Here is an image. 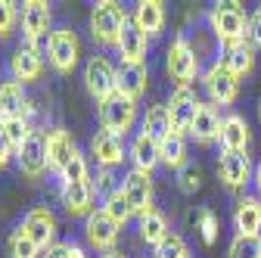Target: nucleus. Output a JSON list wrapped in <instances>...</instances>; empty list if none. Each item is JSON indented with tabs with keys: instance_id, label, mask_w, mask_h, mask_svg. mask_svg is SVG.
Instances as JSON below:
<instances>
[{
	"instance_id": "1",
	"label": "nucleus",
	"mask_w": 261,
	"mask_h": 258,
	"mask_svg": "<svg viewBox=\"0 0 261 258\" xmlns=\"http://www.w3.org/2000/svg\"><path fill=\"white\" fill-rule=\"evenodd\" d=\"M208 28H212V35L221 41V47H230V44L246 41L249 16L243 13L240 4H215L208 10Z\"/></svg>"
},
{
	"instance_id": "2",
	"label": "nucleus",
	"mask_w": 261,
	"mask_h": 258,
	"mask_svg": "<svg viewBox=\"0 0 261 258\" xmlns=\"http://www.w3.org/2000/svg\"><path fill=\"white\" fill-rule=\"evenodd\" d=\"M127 22L130 19H127V13L118 4L100 0V4H93V13H90V35H93V41L100 47H115Z\"/></svg>"
},
{
	"instance_id": "3",
	"label": "nucleus",
	"mask_w": 261,
	"mask_h": 258,
	"mask_svg": "<svg viewBox=\"0 0 261 258\" xmlns=\"http://www.w3.org/2000/svg\"><path fill=\"white\" fill-rule=\"evenodd\" d=\"M165 69H168V78L177 87H193L196 75H199V56H196V50H193L187 35H177L171 41L168 56H165Z\"/></svg>"
},
{
	"instance_id": "4",
	"label": "nucleus",
	"mask_w": 261,
	"mask_h": 258,
	"mask_svg": "<svg viewBox=\"0 0 261 258\" xmlns=\"http://www.w3.org/2000/svg\"><path fill=\"white\" fill-rule=\"evenodd\" d=\"M81 59V41L72 28H56L47 44V62L56 75H72Z\"/></svg>"
},
{
	"instance_id": "5",
	"label": "nucleus",
	"mask_w": 261,
	"mask_h": 258,
	"mask_svg": "<svg viewBox=\"0 0 261 258\" xmlns=\"http://www.w3.org/2000/svg\"><path fill=\"white\" fill-rule=\"evenodd\" d=\"M50 25H53V13H50V4L44 0H28L22 7V35H25V44L28 47H38L47 53V44H50Z\"/></svg>"
},
{
	"instance_id": "6",
	"label": "nucleus",
	"mask_w": 261,
	"mask_h": 258,
	"mask_svg": "<svg viewBox=\"0 0 261 258\" xmlns=\"http://www.w3.org/2000/svg\"><path fill=\"white\" fill-rule=\"evenodd\" d=\"M84 87H87V93L93 96L96 103H103V100H109L112 93H118V69L109 62V56L96 53V56L87 59V66H84Z\"/></svg>"
},
{
	"instance_id": "7",
	"label": "nucleus",
	"mask_w": 261,
	"mask_h": 258,
	"mask_svg": "<svg viewBox=\"0 0 261 258\" xmlns=\"http://www.w3.org/2000/svg\"><path fill=\"white\" fill-rule=\"evenodd\" d=\"M100 124H103V131L124 137L137 124V100H130L124 93H112L109 100L100 103Z\"/></svg>"
},
{
	"instance_id": "8",
	"label": "nucleus",
	"mask_w": 261,
	"mask_h": 258,
	"mask_svg": "<svg viewBox=\"0 0 261 258\" xmlns=\"http://www.w3.org/2000/svg\"><path fill=\"white\" fill-rule=\"evenodd\" d=\"M121 196L130 209V215L134 218H143L146 212H152V174L146 171H137V168H130L121 180Z\"/></svg>"
},
{
	"instance_id": "9",
	"label": "nucleus",
	"mask_w": 261,
	"mask_h": 258,
	"mask_svg": "<svg viewBox=\"0 0 261 258\" xmlns=\"http://www.w3.org/2000/svg\"><path fill=\"white\" fill-rule=\"evenodd\" d=\"M16 162L25 180H41L47 165V131H31V137L22 143V149L16 152Z\"/></svg>"
},
{
	"instance_id": "10",
	"label": "nucleus",
	"mask_w": 261,
	"mask_h": 258,
	"mask_svg": "<svg viewBox=\"0 0 261 258\" xmlns=\"http://www.w3.org/2000/svg\"><path fill=\"white\" fill-rule=\"evenodd\" d=\"M202 87H205L208 100L215 106H230V103H237V96H240V81L227 72L218 59L202 72Z\"/></svg>"
},
{
	"instance_id": "11",
	"label": "nucleus",
	"mask_w": 261,
	"mask_h": 258,
	"mask_svg": "<svg viewBox=\"0 0 261 258\" xmlns=\"http://www.w3.org/2000/svg\"><path fill=\"white\" fill-rule=\"evenodd\" d=\"M118 234L121 227L103 212V209H96L93 215L84 218V240L90 249L96 252H115V243H118Z\"/></svg>"
},
{
	"instance_id": "12",
	"label": "nucleus",
	"mask_w": 261,
	"mask_h": 258,
	"mask_svg": "<svg viewBox=\"0 0 261 258\" xmlns=\"http://www.w3.org/2000/svg\"><path fill=\"white\" fill-rule=\"evenodd\" d=\"M59 196H62V205H65V215L69 218H87L96 212L93 180H62Z\"/></svg>"
},
{
	"instance_id": "13",
	"label": "nucleus",
	"mask_w": 261,
	"mask_h": 258,
	"mask_svg": "<svg viewBox=\"0 0 261 258\" xmlns=\"http://www.w3.org/2000/svg\"><path fill=\"white\" fill-rule=\"evenodd\" d=\"M255 165L249 152H221L218 159V177L227 190H246V184H252Z\"/></svg>"
},
{
	"instance_id": "14",
	"label": "nucleus",
	"mask_w": 261,
	"mask_h": 258,
	"mask_svg": "<svg viewBox=\"0 0 261 258\" xmlns=\"http://www.w3.org/2000/svg\"><path fill=\"white\" fill-rule=\"evenodd\" d=\"M199 103H202V100L196 96L193 87H174L171 103H168V112H171V131H174V134H190Z\"/></svg>"
},
{
	"instance_id": "15",
	"label": "nucleus",
	"mask_w": 261,
	"mask_h": 258,
	"mask_svg": "<svg viewBox=\"0 0 261 258\" xmlns=\"http://www.w3.org/2000/svg\"><path fill=\"white\" fill-rule=\"evenodd\" d=\"M31 112H35V106H31L28 93H25V84L19 81H0V121H10V118H25L31 121Z\"/></svg>"
},
{
	"instance_id": "16",
	"label": "nucleus",
	"mask_w": 261,
	"mask_h": 258,
	"mask_svg": "<svg viewBox=\"0 0 261 258\" xmlns=\"http://www.w3.org/2000/svg\"><path fill=\"white\" fill-rule=\"evenodd\" d=\"M90 156H93V162L100 165V168H115L121 165L124 159H127V149H124V137L112 134V131H96L90 137Z\"/></svg>"
},
{
	"instance_id": "17",
	"label": "nucleus",
	"mask_w": 261,
	"mask_h": 258,
	"mask_svg": "<svg viewBox=\"0 0 261 258\" xmlns=\"http://www.w3.org/2000/svg\"><path fill=\"white\" fill-rule=\"evenodd\" d=\"M22 227L28 230V237L35 240L44 252L56 243V215H53L47 205H35V209H28V215L22 218Z\"/></svg>"
},
{
	"instance_id": "18",
	"label": "nucleus",
	"mask_w": 261,
	"mask_h": 258,
	"mask_svg": "<svg viewBox=\"0 0 261 258\" xmlns=\"http://www.w3.org/2000/svg\"><path fill=\"white\" fill-rule=\"evenodd\" d=\"M41 72H44V50L22 44V47L10 56V75H13V81L31 84V81L41 78Z\"/></svg>"
},
{
	"instance_id": "19",
	"label": "nucleus",
	"mask_w": 261,
	"mask_h": 258,
	"mask_svg": "<svg viewBox=\"0 0 261 258\" xmlns=\"http://www.w3.org/2000/svg\"><path fill=\"white\" fill-rule=\"evenodd\" d=\"M221 109L215 103H199V109H196V118H193V127H190V137L199 143V146H212L218 143L221 137Z\"/></svg>"
},
{
	"instance_id": "20",
	"label": "nucleus",
	"mask_w": 261,
	"mask_h": 258,
	"mask_svg": "<svg viewBox=\"0 0 261 258\" xmlns=\"http://www.w3.org/2000/svg\"><path fill=\"white\" fill-rule=\"evenodd\" d=\"M249 140H252V131H249V121L240 115V112H230V115H224L221 121V149L224 152H246L249 149Z\"/></svg>"
},
{
	"instance_id": "21",
	"label": "nucleus",
	"mask_w": 261,
	"mask_h": 258,
	"mask_svg": "<svg viewBox=\"0 0 261 258\" xmlns=\"http://www.w3.org/2000/svg\"><path fill=\"white\" fill-rule=\"evenodd\" d=\"M121 62H134V66H146V53H149V38L143 35V31L134 25V22H127L124 31H121V38L115 44Z\"/></svg>"
},
{
	"instance_id": "22",
	"label": "nucleus",
	"mask_w": 261,
	"mask_h": 258,
	"mask_svg": "<svg viewBox=\"0 0 261 258\" xmlns=\"http://www.w3.org/2000/svg\"><path fill=\"white\" fill-rule=\"evenodd\" d=\"M75 140H72V134L65 131V127H53V131H47V165H50V171H56V174H62L65 171V165H69V159L75 156Z\"/></svg>"
},
{
	"instance_id": "23",
	"label": "nucleus",
	"mask_w": 261,
	"mask_h": 258,
	"mask_svg": "<svg viewBox=\"0 0 261 258\" xmlns=\"http://www.w3.org/2000/svg\"><path fill=\"white\" fill-rule=\"evenodd\" d=\"M218 62L240 81V78L252 75V69H255V47H252L249 41H240V44H230V47H221V59H218Z\"/></svg>"
},
{
	"instance_id": "24",
	"label": "nucleus",
	"mask_w": 261,
	"mask_h": 258,
	"mask_svg": "<svg viewBox=\"0 0 261 258\" xmlns=\"http://www.w3.org/2000/svg\"><path fill=\"white\" fill-rule=\"evenodd\" d=\"M130 22H134L149 41L159 38L162 31H165V4H162V0H140V4L134 7Z\"/></svg>"
},
{
	"instance_id": "25",
	"label": "nucleus",
	"mask_w": 261,
	"mask_h": 258,
	"mask_svg": "<svg viewBox=\"0 0 261 258\" xmlns=\"http://www.w3.org/2000/svg\"><path fill=\"white\" fill-rule=\"evenodd\" d=\"M237 237H261V196H243L233 209Z\"/></svg>"
},
{
	"instance_id": "26",
	"label": "nucleus",
	"mask_w": 261,
	"mask_h": 258,
	"mask_svg": "<svg viewBox=\"0 0 261 258\" xmlns=\"http://www.w3.org/2000/svg\"><path fill=\"white\" fill-rule=\"evenodd\" d=\"M127 159L134 162V168L137 171H146V174H152V168L155 165H162V152H159V143L149 137V134H137L134 140H130V146H127Z\"/></svg>"
},
{
	"instance_id": "27",
	"label": "nucleus",
	"mask_w": 261,
	"mask_h": 258,
	"mask_svg": "<svg viewBox=\"0 0 261 258\" xmlns=\"http://www.w3.org/2000/svg\"><path fill=\"white\" fill-rule=\"evenodd\" d=\"M146 84H149L146 66H134V62H121L118 66V93L130 96V100H140L146 93Z\"/></svg>"
},
{
	"instance_id": "28",
	"label": "nucleus",
	"mask_w": 261,
	"mask_h": 258,
	"mask_svg": "<svg viewBox=\"0 0 261 258\" xmlns=\"http://www.w3.org/2000/svg\"><path fill=\"white\" fill-rule=\"evenodd\" d=\"M137 230H140V240L143 243H149L152 249L165 240L168 234H171V227H168V218L162 215L159 209H152V212H146L143 218H137Z\"/></svg>"
},
{
	"instance_id": "29",
	"label": "nucleus",
	"mask_w": 261,
	"mask_h": 258,
	"mask_svg": "<svg viewBox=\"0 0 261 258\" xmlns=\"http://www.w3.org/2000/svg\"><path fill=\"white\" fill-rule=\"evenodd\" d=\"M140 131L149 134L155 143H162L168 134H174L171 131V112H168V106H149L146 115H143V121H140Z\"/></svg>"
},
{
	"instance_id": "30",
	"label": "nucleus",
	"mask_w": 261,
	"mask_h": 258,
	"mask_svg": "<svg viewBox=\"0 0 261 258\" xmlns=\"http://www.w3.org/2000/svg\"><path fill=\"white\" fill-rule=\"evenodd\" d=\"M159 152H162V165L171 168V171H180L187 168V137L184 134H168L165 140L159 143Z\"/></svg>"
},
{
	"instance_id": "31",
	"label": "nucleus",
	"mask_w": 261,
	"mask_h": 258,
	"mask_svg": "<svg viewBox=\"0 0 261 258\" xmlns=\"http://www.w3.org/2000/svg\"><path fill=\"white\" fill-rule=\"evenodd\" d=\"M7 249H10V258H44V249L28 237V230L19 227L10 234V240H7Z\"/></svg>"
},
{
	"instance_id": "32",
	"label": "nucleus",
	"mask_w": 261,
	"mask_h": 258,
	"mask_svg": "<svg viewBox=\"0 0 261 258\" xmlns=\"http://www.w3.org/2000/svg\"><path fill=\"white\" fill-rule=\"evenodd\" d=\"M196 230H199L202 243L205 246H215L218 243V230H221V221L212 209H199V215H196Z\"/></svg>"
},
{
	"instance_id": "33",
	"label": "nucleus",
	"mask_w": 261,
	"mask_h": 258,
	"mask_svg": "<svg viewBox=\"0 0 261 258\" xmlns=\"http://www.w3.org/2000/svg\"><path fill=\"white\" fill-rule=\"evenodd\" d=\"M4 124V134H7V140H10V146L19 152L22 149V143L31 137V131H35V127H31V121H25V118H10V121H0Z\"/></svg>"
},
{
	"instance_id": "34",
	"label": "nucleus",
	"mask_w": 261,
	"mask_h": 258,
	"mask_svg": "<svg viewBox=\"0 0 261 258\" xmlns=\"http://www.w3.org/2000/svg\"><path fill=\"white\" fill-rule=\"evenodd\" d=\"M227 258H261V237H233Z\"/></svg>"
},
{
	"instance_id": "35",
	"label": "nucleus",
	"mask_w": 261,
	"mask_h": 258,
	"mask_svg": "<svg viewBox=\"0 0 261 258\" xmlns=\"http://www.w3.org/2000/svg\"><path fill=\"white\" fill-rule=\"evenodd\" d=\"M100 209H103V212L118 224V227H124V224L134 218V215H130V209H127V202H124V196H121V190H118V193H112V196H109Z\"/></svg>"
},
{
	"instance_id": "36",
	"label": "nucleus",
	"mask_w": 261,
	"mask_h": 258,
	"mask_svg": "<svg viewBox=\"0 0 261 258\" xmlns=\"http://www.w3.org/2000/svg\"><path fill=\"white\" fill-rule=\"evenodd\" d=\"M155 258H190V249H187L180 234H168L155 246Z\"/></svg>"
},
{
	"instance_id": "37",
	"label": "nucleus",
	"mask_w": 261,
	"mask_h": 258,
	"mask_svg": "<svg viewBox=\"0 0 261 258\" xmlns=\"http://www.w3.org/2000/svg\"><path fill=\"white\" fill-rule=\"evenodd\" d=\"M118 190H121V184L115 180L112 168H100V171H96V177H93V193H96L103 202L112 196V193H118Z\"/></svg>"
},
{
	"instance_id": "38",
	"label": "nucleus",
	"mask_w": 261,
	"mask_h": 258,
	"mask_svg": "<svg viewBox=\"0 0 261 258\" xmlns=\"http://www.w3.org/2000/svg\"><path fill=\"white\" fill-rule=\"evenodd\" d=\"M16 22H19L16 4H13V0H0V41H7L16 31Z\"/></svg>"
},
{
	"instance_id": "39",
	"label": "nucleus",
	"mask_w": 261,
	"mask_h": 258,
	"mask_svg": "<svg viewBox=\"0 0 261 258\" xmlns=\"http://www.w3.org/2000/svg\"><path fill=\"white\" fill-rule=\"evenodd\" d=\"M62 180H90V171H87V159L81 149H75V156L69 159V165H65V171L59 174Z\"/></svg>"
},
{
	"instance_id": "40",
	"label": "nucleus",
	"mask_w": 261,
	"mask_h": 258,
	"mask_svg": "<svg viewBox=\"0 0 261 258\" xmlns=\"http://www.w3.org/2000/svg\"><path fill=\"white\" fill-rule=\"evenodd\" d=\"M44 258H87V255H84V249H81L78 243H72V240H56V243L44 252Z\"/></svg>"
},
{
	"instance_id": "41",
	"label": "nucleus",
	"mask_w": 261,
	"mask_h": 258,
	"mask_svg": "<svg viewBox=\"0 0 261 258\" xmlns=\"http://www.w3.org/2000/svg\"><path fill=\"white\" fill-rule=\"evenodd\" d=\"M177 187H180L184 193H196V190L202 187V171L196 168V165L180 168V171H177Z\"/></svg>"
},
{
	"instance_id": "42",
	"label": "nucleus",
	"mask_w": 261,
	"mask_h": 258,
	"mask_svg": "<svg viewBox=\"0 0 261 258\" xmlns=\"http://www.w3.org/2000/svg\"><path fill=\"white\" fill-rule=\"evenodd\" d=\"M246 41L252 47H261V10H255L249 16V31H246Z\"/></svg>"
},
{
	"instance_id": "43",
	"label": "nucleus",
	"mask_w": 261,
	"mask_h": 258,
	"mask_svg": "<svg viewBox=\"0 0 261 258\" xmlns=\"http://www.w3.org/2000/svg\"><path fill=\"white\" fill-rule=\"evenodd\" d=\"M10 159H16V149L10 146V140H7V134H4V124H0V171L10 165Z\"/></svg>"
},
{
	"instance_id": "44",
	"label": "nucleus",
	"mask_w": 261,
	"mask_h": 258,
	"mask_svg": "<svg viewBox=\"0 0 261 258\" xmlns=\"http://www.w3.org/2000/svg\"><path fill=\"white\" fill-rule=\"evenodd\" d=\"M252 184H255V190H258V196H261V162L255 165V174H252Z\"/></svg>"
},
{
	"instance_id": "45",
	"label": "nucleus",
	"mask_w": 261,
	"mask_h": 258,
	"mask_svg": "<svg viewBox=\"0 0 261 258\" xmlns=\"http://www.w3.org/2000/svg\"><path fill=\"white\" fill-rule=\"evenodd\" d=\"M103 258H124V255H121V252H118V249H115V252H106V255H103Z\"/></svg>"
},
{
	"instance_id": "46",
	"label": "nucleus",
	"mask_w": 261,
	"mask_h": 258,
	"mask_svg": "<svg viewBox=\"0 0 261 258\" xmlns=\"http://www.w3.org/2000/svg\"><path fill=\"white\" fill-rule=\"evenodd\" d=\"M258 118H261V103H258Z\"/></svg>"
}]
</instances>
